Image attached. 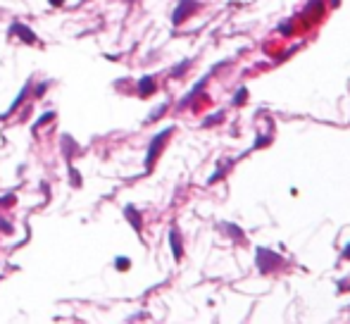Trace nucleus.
<instances>
[{"label":"nucleus","mask_w":350,"mask_h":324,"mask_svg":"<svg viewBox=\"0 0 350 324\" xmlns=\"http://www.w3.org/2000/svg\"><path fill=\"white\" fill-rule=\"evenodd\" d=\"M171 136V129H164L162 134H157L153 138V143H150V148H148V157H145V167L150 170L155 165V160H157V155H160V150H162V145H164V141Z\"/></svg>","instance_id":"1"},{"label":"nucleus","mask_w":350,"mask_h":324,"mask_svg":"<svg viewBox=\"0 0 350 324\" xmlns=\"http://www.w3.org/2000/svg\"><path fill=\"white\" fill-rule=\"evenodd\" d=\"M279 265V255L272 251H265V248H260L257 251V267H260L262 274H267V272H272L274 267Z\"/></svg>","instance_id":"2"},{"label":"nucleus","mask_w":350,"mask_h":324,"mask_svg":"<svg viewBox=\"0 0 350 324\" xmlns=\"http://www.w3.org/2000/svg\"><path fill=\"white\" fill-rule=\"evenodd\" d=\"M196 8H198L196 0H181L179 8L174 10V17H171V19H174V24H181V22L189 17L191 12H196Z\"/></svg>","instance_id":"3"},{"label":"nucleus","mask_w":350,"mask_h":324,"mask_svg":"<svg viewBox=\"0 0 350 324\" xmlns=\"http://www.w3.org/2000/svg\"><path fill=\"white\" fill-rule=\"evenodd\" d=\"M12 29H15V34H17L19 38H22V41H24V43H36V34H34V31H31V29L27 27V24H12Z\"/></svg>","instance_id":"4"},{"label":"nucleus","mask_w":350,"mask_h":324,"mask_svg":"<svg viewBox=\"0 0 350 324\" xmlns=\"http://www.w3.org/2000/svg\"><path fill=\"white\" fill-rule=\"evenodd\" d=\"M138 93H141L143 98H148L150 93H155V79L153 76H143V79H141V84H138Z\"/></svg>","instance_id":"5"},{"label":"nucleus","mask_w":350,"mask_h":324,"mask_svg":"<svg viewBox=\"0 0 350 324\" xmlns=\"http://www.w3.org/2000/svg\"><path fill=\"white\" fill-rule=\"evenodd\" d=\"M124 215L129 217V222H131V226H134L136 231H138V234H141V229H143V222H141V215H138V212H136V207H126L124 210Z\"/></svg>","instance_id":"6"},{"label":"nucleus","mask_w":350,"mask_h":324,"mask_svg":"<svg viewBox=\"0 0 350 324\" xmlns=\"http://www.w3.org/2000/svg\"><path fill=\"white\" fill-rule=\"evenodd\" d=\"M169 243H171V251H174V258L181 260V258H184V248H181V238H179V231H177V229L169 234Z\"/></svg>","instance_id":"7"},{"label":"nucleus","mask_w":350,"mask_h":324,"mask_svg":"<svg viewBox=\"0 0 350 324\" xmlns=\"http://www.w3.org/2000/svg\"><path fill=\"white\" fill-rule=\"evenodd\" d=\"M245 98H248V89H241L238 93H236V98H233V105H243Z\"/></svg>","instance_id":"8"},{"label":"nucleus","mask_w":350,"mask_h":324,"mask_svg":"<svg viewBox=\"0 0 350 324\" xmlns=\"http://www.w3.org/2000/svg\"><path fill=\"white\" fill-rule=\"evenodd\" d=\"M226 229H229V231H231V234H233V238H236V241H243V231H241V229H238V226L226 224Z\"/></svg>","instance_id":"9"},{"label":"nucleus","mask_w":350,"mask_h":324,"mask_svg":"<svg viewBox=\"0 0 350 324\" xmlns=\"http://www.w3.org/2000/svg\"><path fill=\"white\" fill-rule=\"evenodd\" d=\"M219 119H224V112H217V115H212V117H207V119H205V126H210V124H217Z\"/></svg>","instance_id":"10"},{"label":"nucleus","mask_w":350,"mask_h":324,"mask_svg":"<svg viewBox=\"0 0 350 324\" xmlns=\"http://www.w3.org/2000/svg\"><path fill=\"white\" fill-rule=\"evenodd\" d=\"M115 265H117V270H122V272H124V270H129V265H131V262L126 260V258H117Z\"/></svg>","instance_id":"11"},{"label":"nucleus","mask_w":350,"mask_h":324,"mask_svg":"<svg viewBox=\"0 0 350 324\" xmlns=\"http://www.w3.org/2000/svg\"><path fill=\"white\" fill-rule=\"evenodd\" d=\"M69 174H72V184L74 186H81V174L76 170H74V167H69Z\"/></svg>","instance_id":"12"},{"label":"nucleus","mask_w":350,"mask_h":324,"mask_svg":"<svg viewBox=\"0 0 350 324\" xmlns=\"http://www.w3.org/2000/svg\"><path fill=\"white\" fill-rule=\"evenodd\" d=\"M281 34H286V36H291V34H293V29H291V24H281Z\"/></svg>","instance_id":"13"},{"label":"nucleus","mask_w":350,"mask_h":324,"mask_svg":"<svg viewBox=\"0 0 350 324\" xmlns=\"http://www.w3.org/2000/svg\"><path fill=\"white\" fill-rule=\"evenodd\" d=\"M0 229H3V231H8V234L12 231V226H10L8 222H5V219H0Z\"/></svg>","instance_id":"14"},{"label":"nucleus","mask_w":350,"mask_h":324,"mask_svg":"<svg viewBox=\"0 0 350 324\" xmlns=\"http://www.w3.org/2000/svg\"><path fill=\"white\" fill-rule=\"evenodd\" d=\"M53 117H55L53 112H48V115H43V117L38 119V122H41V124H45V122H50V119H53Z\"/></svg>","instance_id":"15"},{"label":"nucleus","mask_w":350,"mask_h":324,"mask_svg":"<svg viewBox=\"0 0 350 324\" xmlns=\"http://www.w3.org/2000/svg\"><path fill=\"white\" fill-rule=\"evenodd\" d=\"M267 141H270V136H262V138H257V148H260V145H267Z\"/></svg>","instance_id":"16"},{"label":"nucleus","mask_w":350,"mask_h":324,"mask_svg":"<svg viewBox=\"0 0 350 324\" xmlns=\"http://www.w3.org/2000/svg\"><path fill=\"white\" fill-rule=\"evenodd\" d=\"M0 205H12V196H5V200L0 198Z\"/></svg>","instance_id":"17"},{"label":"nucleus","mask_w":350,"mask_h":324,"mask_svg":"<svg viewBox=\"0 0 350 324\" xmlns=\"http://www.w3.org/2000/svg\"><path fill=\"white\" fill-rule=\"evenodd\" d=\"M343 258H348V260H350V243L345 246V251H343Z\"/></svg>","instance_id":"18"},{"label":"nucleus","mask_w":350,"mask_h":324,"mask_svg":"<svg viewBox=\"0 0 350 324\" xmlns=\"http://www.w3.org/2000/svg\"><path fill=\"white\" fill-rule=\"evenodd\" d=\"M64 0H50V5H62Z\"/></svg>","instance_id":"19"}]
</instances>
